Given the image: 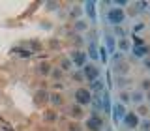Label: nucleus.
Instances as JSON below:
<instances>
[{
  "mask_svg": "<svg viewBox=\"0 0 150 131\" xmlns=\"http://www.w3.org/2000/svg\"><path fill=\"white\" fill-rule=\"evenodd\" d=\"M107 21H109L112 26H122V23L126 21V11L112 6L109 11H107Z\"/></svg>",
  "mask_w": 150,
  "mask_h": 131,
  "instance_id": "obj_1",
  "label": "nucleus"
},
{
  "mask_svg": "<svg viewBox=\"0 0 150 131\" xmlns=\"http://www.w3.org/2000/svg\"><path fill=\"white\" fill-rule=\"evenodd\" d=\"M92 101H94V96L88 88H79V90L75 92V103H77V105L86 107V105H92Z\"/></svg>",
  "mask_w": 150,
  "mask_h": 131,
  "instance_id": "obj_2",
  "label": "nucleus"
},
{
  "mask_svg": "<svg viewBox=\"0 0 150 131\" xmlns=\"http://www.w3.org/2000/svg\"><path fill=\"white\" fill-rule=\"evenodd\" d=\"M126 114H128V111H126V105L124 103H112V111H111V118L115 124H120V122H124Z\"/></svg>",
  "mask_w": 150,
  "mask_h": 131,
  "instance_id": "obj_3",
  "label": "nucleus"
},
{
  "mask_svg": "<svg viewBox=\"0 0 150 131\" xmlns=\"http://www.w3.org/2000/svg\"><path fill=\"white\" fill-rule=\"evenodd\" d=\"M69 60H71V64L75 66V68H84V66H86L88 64V54L86 53H84V51H73V53H71V58H69Z\"/></svg>",
  "mask_w": 150,
  "mask_h": 131,
  "instance_id": "obj_4",
  "label": "nucleus"
},
{
  "mask_svg": "<svg viewBox=\"0 0 150 131\" xmlns=\"http://www.w3.org/2000/svg\"><path fill=\"white\" fill-rule=\"evenodd\" d=\"M103 118H100L98 114H92L90 118H86V122H84V127H86L88 131H101L103 129Z\"/></svg>",
  "mask_w": 150,
  "mask_h": 131,
  "instance_id": "obj_5",
  "label": "nucleus"
},
{
  "mask_svg": "<svg viewBox=\"0 0 150 131\" xmlns=\"http://www.w3.org/2000/svg\"><path fill=\"white\" fill-rule=\"evenodd\" d=\"M122 124L126 125V127L128 129H131V131H135L141 125V116L137 114V112H128V114H126V118H124V122H122Z\"/></svg>",
  "mask_w": 150,
  "mask_h": 131,
  "instance_id": "obj_6",
  "label": "nucleus"
},
{
  "mask_svg": "<svg viewBox=\"0 0 150 131\" xmlns=\"http://www.w3.org/2000/svg\"><path fill=\"white\" fill-rule=\"evenodd\" d=\"M83 75H84V79H86L88 82H94V81H98V79H100V69H98L94 64L88 62L83 68Z\"/></svg>",
  "mask_w": 150,
  "mask_h": 131,
  "instance_id": "obj_7",
  "label": "nucleus"
},
{
  "mask_svg": "<svg viewBox=\"0 0 150 131\" xmlns=\"http://www.w3.org/2000/svg\"><path fill=\"white\" fill-rule=\"evenodd\" d=\"M100 109L105 111V114H111V111H112V103H111V96H109V92H103L101 96H100Z\"/></svg>",
  "mask_w": 150,
  "mask_h": 131,
  "instance_id": "obj_8",
  "label": "nucleus"
},
{
  "mask_svg": "<svg viewBox=\"0 0 150 131\" xmlns=\"http://www.w3.org/2000/svg\"><path fill=\"white\" fill-rule=\"evenodd\" d=\"M103 41H105V49L107 53H116V43H118V39L115 37V34H105L103 36Z\"/></svg>",
  "mask_w": 150,
  "mask_h": 131,
  "instance_id": "obj_9",
  "label": "nucleus"
},
{
  "mask_svg": "<svg viewBox=\"0 0 150 131\" xmlns=\"http://www.w3.org/2000/svg\"><path fill=\"white\" fill-rule=\"evenodd\" d=\"M96 8H98V2H84V4H83V9H84V13H86V15L90 17V21H92V23L98 19Z\"/></svg>",
  "mask_w": 150,
  "mask_h": 131,
  "instance_id": "obj_10",
  "label": "nucleus"
},
{
  "mask_svg": "<svg viewBox=\"0 0 150 131\" xmlns=\"http://www.w3.org/2000/svg\"><path fill=\"white\" fill-rule=\"evenodd\" d=\"M86 54H88V58H90V60H100V47H98L96 41H90V43H88Z\"/></svg>",
  "mask_w": 150,
  "mask_h": 131,
  "instance_id": "obj_11",
  "label": "nucleus"
},
{
  "mask_svg": "<svg viewBox=\"0 0 150 131\" xmlns=\"http://www.w3.org/2000/svg\"><path fill=\"white\" fill-rule=\"evenodd\" d=\"M131 53H133V58H141V60H144L148 56V53H150V49L146 45H143V47H133L131 49Z\"/></svg>",
  "mask_w": 150,
  "mask_h": 131,
  "instance_id": "obj_12",
  "label": "nucleus"
},
{
  "mask_svg": "<svg viewBox=\"0 0 150 131\" xmlns=\"http://www.w3.org/2000/svg\"><path fill=\"white\" fill-rule=\"evenodd\" d=\"M144 97H146V94L143 90H133L131 92V103H133V105H143Z\"/></svg>",
  "mask_w": 150,
  "mask_h": 131,
  "instance_id": "obj_13",
  "label": "nucleus"
},
{
  "mask_svg": "<svg viewBox=\"0 0 150 131\" xmlns=\"http://www.w3.org/2000/svg\"><path fill=\"white\" fill-rule=\"evenodd\" d=\"M116 49L120 51V53H126V51H131L133 49V45H131V41L128 39V37H118V43H116Z\"/></svg>",
  "mask_w": 150,
  "mask_h": 131,
  "instance_id": "obj_14",
  "label": "nucleus"
},
{
  "mask_svg": "<svg viewBox=\"0 0 150 131\" xmlns=\"http://www.w3.org/2000/svg\"><path fill=\"white\" fill-rule=\"evenodd\" d=\"M103 88H105V84H103V81H101V79H98V81L90 82V92H94V94H100V96H101V94L105 92Z\"/></svg>",
  "mask_w": 150,
  "mask_h": 131,
  "instance_id": "obj_15",
  "label": "nucleus"
},
{
  "mask_svg": "<svg viewBox=\"0 0 150 131\" xmlns=\"http://www.w3.org/2000/svg\"><path fill=\"white\" fill-rule=\"evenodd\" d=\"M49 101H51V105H53V107H62L64 105V97L60 96L58 92H53V94H51V96H49Z\"/></svg>",
  "mask_w": 150,
  "mask_h": 131,
  "instance_id": "obj_16",
  "label": "nucleus"
},
{
  "mask_svg": "<svg viewBox=\"0 0 150 131\" xmlns=\"http://www.w3.org/2000/svg\"><path fill=\"white\" fill-rule=\"evenodd\" d=\"M51 71H53V68H51L49 62H40V66H38V73L40 75H51Z\"/></svg>",
  "mask_w": 150,
  "mask_h": 131,
  "instance_id": "obj_17",
  "label": "nucleus"
},
{
  "mask_svg": "<svg viewBox=\"0 0 150 131\" xmlns=\"http://www.w3.org/2000/svg\"><path fill=\"white\" fill-rule=\"evenodd\" d=\"M118 99L124 103V105H128V103H131V94H129L128 90H122V92L118 94Z\"/></svg>",
  "mask_w": 150,
  "mask_h": 131,
  "instance_id": "obj_18",
  "label": "nucleus"
},
{
  "mask_svg": "<svg viewBox=\"0 0 150 131\" xmlns=\"http://www.w3.org/2000/svg\"><path fill=\"white\" fill-rule=\"evenodd\" d=\"M69 15H71L75 21H79V17L83 15V6H73V8H71V13H69Z\"/></svg>",
  "mask_w": 150,
  "mask_h": 131,
  "instance_id": "obj_19",
  "label": "nucleus"
},
{
  "mask_svg": "<svg viewBox=\"0 0 150 131\" xmlns=\"http://www.w3.org/2000/svg\"><path fill=\"white\" fill-rule=\"evenodd\" d=\"M86 28H88V23L86 21H81V19L75 21V32H84Z\"/></svg>",
  "mask_w": 150,
  "mask_h": 131,
  "instance_id": "obj_20",
  "label": "nucleus"
},
{
  "mask_svg": "<svg viewBox=\"0 0 150 131\" xmlns=\"http://www.w3.org/2000/svg\"><path fill=\"white\" fill-rule=\"evenodd\" d=\"M100 62H103V64L109 62V53H107L105 47H100Z\"/></svg>",
  "mask_w": 150,
  "mask_h": 131,
  "instance_id": "obj_21",
  "label": "nucleus"
},
{
  "mask_svg": "<svg viewBox=\"0 0 150 131\" xmlns=\"http://www.w3.org/2000/svg\"><path fill=\"white\" fill-rule=\"evenodd\" d=\"M71 79L75 82H83V81H86V79H84V75H83V69H79V71H73L71 73Z\"/></svg>",
  "mask_w": 150,
  "mask_h": 131,
  "instance_id": "obj_22",
  "label": "nucleus"
},
{
  "mask_svg": "<svg viewBox=\"0 0 150 131\" xmlns=\"http://www.w3.org/2000/svg\"><path fill=\"white\" fill-rule=\"evenodd\" d=\"M135 112H137L139 116H146V114H150V109L143 103V105H137V111H135Z\"/></svg>",
  "mask_w": 150,
  "mask_h": 131,
  "instance_id": "obj_23",
  "label": "nucleus"
},
{
  "mask_svg": "<svg viewBox=\"0 0 150 131\" xmlns=\"http://www.w3.org/2000/svg\"><path fill=\"white\" fill-rule=\"evenodd\" d=\"M71 114L75 116V118H81V116H83V107L75 103V105L71 107Z\"/></svg>",
  "mask_w": 150,
  "mask_h": 131,
  "instance_id": "obj_24",
  "label": "nucleus"
},
{
  "mask_svg": "<svg viewBox=\"0 0 150 131\" xmlns=\"http://www.w3.org/2000/svg\"><path fill=\"white\" fill-rule=\"evenodd\" d=\"M51 77H53L54 81H58V79H62V77H64V71H62L60 68H54L53 71H51Z\"/></svg>",
  "mask_w": 150,
  "mask_h": 131,
  "instance_id": "obj_25",
  "label": "nucleus"
},
{
  "mask_svg": "<svg viewBox=\"0 0 150 131\" xmlns=\"http://www.w3.org/2000/svg\"><path fill=\"white\" fill-rule=\"evenodd\" d=\"M131 45H133V47H143V45H144L143 37H139V36H133V37H131Z\"/></svg>",
  "mask_w": 150,
  "mask_h": 131,
  "instance_id": "obj_26",
  "label": "nucleus"
},
{
  "mask_svg": "<svg viewBox=\"0 0 150 131\" xmlns=\"http://www.w3.org/2000/svg\"><path fill=\"white\" fill-rule=\"evenodd\" d=\"M141 90L150 92V79H143V81H141Z\"/></svg>",
  "mask_w": 150,
  "mask_h": 131,
  "instance_id": "obj_27",
  "label": "nucleus"
},
{
  "mask_svg": "<svg viewBox=\"0 0 150 131\" xmlns=\"http://www.w3.org/2000/svg\"><path fill=\"white\" fill-rule=\"evenodd\" d=\"M141 131H150V120L148 118H144V120H141Z\"/></svg>",
  "mask_w": 150,
  "mask_h": 131,
  "instance_id": "obj_28",
  "label": "nucleus"
},
{
  "mask_svg": "<svg viewBox=\"0 0 150 131\" xmlns=\"http://www.w3.org/2000/svg\"><path fill=\"white\" fill-rule=\"evenodd\" d=\"M143 30H144V25H143V23H137V25H133V28H131L133 36H135V34H139V32H143Z\"/></svg>",
  "mask_w": 150,
  "mask_h": 131,
  "instance_id": "obj_29",
  "label": "nucleus"
},
{
  "mask_svg": "<svg viewBox=\"0 0 150 131\" xmlns=\"http://www.w3.org/2000/svg\"><path fill=\"white\" fill-rule=\"evenodd\" d=\"M69 68H71V60L64 58L62 62H60V69H62V71H64V69H69Z\"/></svg>",
  "mask_w": 150,
  "mask_h": 131,
  "instance_id": "obj_30",
  "label": "nucleus"
},
{
  "mask_svg": "<svg viewBox=\"0 0 150 131\" xmlns=\"http://www.w3.org/2000/svg\"><path fill=\"white\" fill-rule=\"evenodd\" d=\"M68 131H83V127H81V124L73 122V124H69V125H68Z\"/></svg>",
  "mask_w": 150,
  "mask_h": 131,
  "instance_id": "obj_31",
  "label": "nucleus"
},
{
  "mask_svg": "<svg viewBox=\"0 0 150 131\" xmlns=\"http://www.w3.org/2000/svg\"><path fill=\"white\" fill-rule=\"evenodd\" d=\"M122 60H124V53H120V51H118V53H115V54H112V62H116V64H118V62H122Z\"/></svg>",
  "mask_w": 150,
  "mask_h": 131,
  "instance_id": "obj_32",
  "label": "nucleus"
},
{
  "mask_svg": "<svg viewBox=\"0 0 150 131\" xmlns=\"http://www.w3.org/2000/svg\"><path fill=\"white\" fill-rule=\"evenodd\" d=\"M47 116H49V118H47L49 122H53V120H54V112H47Z\"/></svg>",
  "mask_w": 150,
  "mask_h": 131,
  "instance_id": "obj_33",
  "label": "nucleus"
},
{
  "mask_svg": "<svg viewBox=\"0 0 150 131\" xmlns=\"http://www.w3.org/2000/svg\"><path fill=\"white\" fill-rule=\"evenodd\" d=\"M143 62H144V66H146V68L150 69V58H144V60H143Z\"/></svg>",
  "mask_w": 150,
  "mask_h": 131,
  "instance_id": "obj_34",
  "label": "nucleus"
},
{
  "mask_svg": "<svg viewBox=\"0 0 150 131\" xmlns=\"http://www.w3.org/2000/svg\"><path fill=\"white\" fill-rule=\"evenodd\" d=\"M146 99H148V105H150V92H146Z\"/></svg>",
  "mask_w": 150,
  "mask_h": 131,
  "instance_id": "obj_35",
  "label": "nucleus"
},
{
  "mask_svg": "<svg viewBox=\"0 0 150 131\" xmlns=\"http://www.w3.org/2000/svg\"><path fill=\"white\" fill-rule=\"evenodd\" d=\"M148 109H150V105H148Z\"/></svg>",
  "mask_w": 150,
  "mask_h": 131,
  "instance_id": "obj_36",
  "label": "nucleus"
}]
</instances>
